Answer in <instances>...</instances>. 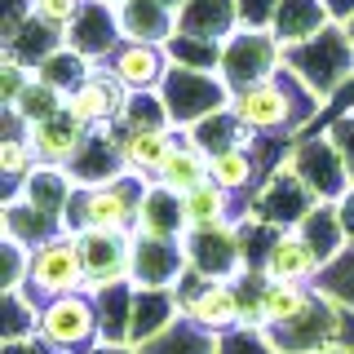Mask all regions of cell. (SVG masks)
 I'll list each match as a JSON object with an SVG mask.
<instances>
[{"label": "cell", "instance_id": "6da1fadb", "mask_svg": "<svg viewBox=\"0 0 354 354\" xmlns=\"http://www.w3.org/2000/svg\"><path fill=\"white\" fill-rule=\"evenodd\" d=\"M235 115L248 124L252 133H270V138H292L301 124H310V115H319V106H324V97L310 88L301 75L292 71V66H279V71L270 75V80L243 88L235 93Z\"/></svg>", "mask_w": 354, "mask_h": 354}, {"label": "cell", "instance_id": "7a4b0ae2", "mask_svg": "<svg viewBox=\"0 0 354 354\" xmlns=\"http://www.w3.org/2000/svg\"><path fill=\"white\" fill-rule=\"evenodd\" d=\"M147 177L120 173L102 186H80L62 217L66 235H84V230H138V208L147 199Z\"/></svg>", "mask_w": 354, "mask_h": 354}, {"label": "cell", "instance_id": "3957f363", "mask_svg": "<svg viewBox=\"0 0 354 354\" xmlns=\"http://www.w3.org/2000/svg\"><path fill=\"white\" fill-rule=\"evenodd\" d=\"M160 97H164V106H169L177 133L195 129L199 120L217 115L221 106L235 102V93L226 88V80H221L217 71H195V66H177V62L169 66V75H164Z\"/></svg>", "mask_w": 354, "mask_h": 354}, {"label": "cell", "instance_id": "277c9868", "mask_svg": "<svg viewBox=\"0 0 354 354\" xmlns=\"http://www.w3.org/2000/svg\"><path fill=\"white\" fill-rule=\"evenodd\" d=\"M283 62L328 102L337 88H346V80H354V40L341 22H332L324 36H315L301 49H292Z\"/></svg>", "mask_w": 354, "mask_h": 354}, {"label": "cell", "instance_id": "5b68a950", "mask_svg": "<svg viewBox=\"0 0 354 354\" xmlns=\"http://www.w3.org/2000/svg\"><path fill=\"white\" fill-rule=\"evenodd\" d=\"M40 341L53 346L58 354H88L102 341V324H97V301L88 292L53 297L40 306Z\"/></svg>", "mask_w": 354, "mask_h": 354}, {"label": "cell", "instance_id": "8992f818", "mask_svg": "<svg viewBox=\"0 0 354 354\" xmlns=\"http://www.w3.org/2000/svg\"><path fill=\"white\" fill-rule=\"evenodd\" d=\"M283 44L274 40V31H252V27H239L235 36L221 44V66L217 75L226 80L230 93H243V88L270 80L274 71L283 66Z\"/></svg>", "mask_w": 354, "mask_h": 354}, {"label": "cell", "instance_id": "52a82bcc", "mask_svg": "<svg viewBox=\"0 0 354 354\" xmlns=\"http://www.w3.org/2000/svg\"><path fill=\"white\" fill-rule=\"evenodd\" d=\"M177 301H182V319H191V324H199L213 337L243 328L239 279H199V274H186L177 283Z\"/></svg>", "mask_w": 354, "mask_h": 354}, {"label": "cell", "instance_id": "ba28073f", "mask_svg": "<svg viewBox=\"0 0 354 354\" xmlns=\"http://www.w3.org/2000/svg\"><path fill=\"white\" fill-rule=\"evenodd\" d=\"M27 292L36 301H53V297H71L84 292V252L75 235H53L49 243L31 248V274H27Z\"/></svg>", "mask_w": 354, "mask_h": 354}, {"label": "cell", "instance_id": "9c48e42d", "mask_svg": "<svg viewBox=\"0 0 354 354\" xmlns=\"http://www.w3.org/2000/svg\"><path fill=\"white\" fill-rule=\"evenodd\" d=\"M182 243H186L191 274H199V279H239V274H248V257H243V239L235 221L195 226L186 230Z\"/></svg>", "mask_w": 354, "mask_h": 354}, {"label": "cell", "instance_id": "30bf717a", "mask_svg": "<svg viewBox=\"0 0 354 354\" xmlns=\"http://www.w3.org/2000/svg\"><path fill=\"white\" fill-rule=\"evenodd\" d=\"M315 204H324V199H315V191H310L301 177L288 169V164H279V169L266 177V186H257V195L248 199V217H257L274 230H297Z\"/></svg>", "mask_w": 354, "mask_h": 354}, {"label": "cell", "instance_id": "8fae6325", "mask_svg": "<svg viewBox=\"0 0 354 354\" xmlns=\"http://www.w3.org/2000/svg\"><path fill=\"white\" fill-rule=\"evenodd\" d=\"M80 252H84V292L97 297L106 288L133 283V235L129 230H84Z\"/></svg>", "mask_w": 354, "mask_h": 354}, {"label": "cell", "instance_id": "7c38bea8", "mask_svg": "<svg viewBox=\"0 0 354 354\" xmlns=\"http://www.w3.org/2000/svg\"><path fill=\"white\" fill-rule=\"evenodd\" d=\"M266 337H270L274 354H324V350L337 346V337H341V306L332 301V297L315 292V301H310L306 315H297L292 324H283V328H270Z\"/></svg>", "mask_w": 354, "mask_h": 354}, {"label": "cell", "instance_id": "4fadbf2b", "mask_svg": "<svg viewBox=\"0 0 354 354\" xmlns=\"http://www.w3.org/2000/svg\"><path fill=\"white\" fill-rule=\"evenodd\" d=\"M283 164L301 177L310 191H315V199H324V204H337V199L354 186L346 160H341V151L332 147L328 133L315 138V142H306V147H297L292 155H283Z\"/></svg>", "mask_w": 354, "mask_h": 354}, {"label": "cell", "instance_id": "5bb4252c", "mask_svg": "<svg viewBox=\"0 0 354 354\" xmlns=\"http://www.w3.org/2000/svg\"><path fill=\"white\" fill-rule=\"evenodd\" d=\"M66 44L75 53H84L93 66L111 62V53L124 44V27H120V5H106V0H84L75 22L66 27Z\"/></svg>", "mask_w": 354, "mask_h": 354}, {"label": "cell", "instance_id": "9a60e30c", "mask_svg": "<svg viewBox=\"0 0 354 354\" xmlns=\"http://www.w3.org/2000/svg\"><path fill=\"white\" fill-rule=\"evenodd\" d=\"M129 102V88L115 80V75L106 71V66H93V75L75 88V93H66V111H71L75 120L97 133V129H115L120 124V111Z\"/></svg>", "mask_w": 354, "mask_h": 354}, {"label": "cell", "instance_id": "2e32d148", "mask_svg": "<svg viewBox=\"0 0 354 354\" xmlns=\"http://www.w3.org/2000/svg\"><path fill=\"white\" fill-rule=\"evenodd\" d=\"M191 274L182 239L133 235V283L138 288H177Z\"/></svg>", "mask_w": 354, "mask_h": 354}, {"label": "cell", "instance_id": "e0dca14e", "mask_svg": "<svg viewBox=\"0 0 354 354\" xmlns=\"http://www.w3.org/2000/svg\"><path fill=\"white\" fill-rule=\"evenodd\" d=\"M102 66L129 88V93H147V88H160V84H164V75H169L173 58H169V49H164V44L124 40L115 53H111V62H102Z\"/></svg>", "mask_w": 354, "mask_h": 354}, {"label": "cell", "instance_id": "ac0fdd59", "mask_svg": "<svg viewBox=\"0 0 354 354\" xmlns=\"http://www.w3.org/2000/svg\"><path fill=\"white\" fill-rule=\"evenodd\" d=\"M261 274L274 283H319V274H324V261L315 257V248L297 235V230H279L270 243V252H266L261 261Z\"/></svg>", "mask_w": 354, "mask_h": 354}, {"label": "cell", "instance_id": "d6986e66", "mask_svg": "<svg viewBox=\"0 0 354 354\" xmlns=\"http://www.w3.org/2000/svg\"><path fill=\"white\" fill-rule=\"evenodd\" d=\"M27 138H31V147H36V160H40V164H58V169H66V164L80 155V147L88 142V129L62 106L58 115H49V120H40V124H31Z\"/></svg>", "mask_w": 354, "mask_h": 354}, {"label": "cell", "instance_id": "ffe728a7", "mask_svg": "<svg viewBox=\"0 0 354 354\" xmlns=\"http://www.w3.org/2000/svg\"><path fill=\"white\" fill-rule=\"evenodd\" d=\"M138 288V283H133ZM182 319V301L177 288H138L133 292V328H129V346H147L160 332H169Z\"/></svg>", "mask_w": 354, "mask_h": 354}, {"label": "cell", "instance_id": "44dd1931", "mask_svg": "<svg viewBox=\"0 0 354 354\" xmlns=\"http://www.w3.org/2000/svg\"><path fill=\"white\" fill-rule=\"evenodd\" d=\"M66 173H71L75 186H102V182H111V177L129 173L124 155H120V142H115V129L88 133V142L80 147V155L66 164Z\"/></svg>", "mask_w": 354, "mask_h": 354}, {"label": "cell", "instance_id": "7402d4cb", "mask_svg": "<svg viewBox=\"0 0 354 354\" xmlns=\"http://www.w3.org/2000/svg\"><path fill=\"white\" fill-rule=\"evenodd\" d=\"M332 27V14L324 0H283L279 14H274V40L283 44V53L301 49V44H310L315 36H324V31Z\"/></svg>", "mask_w": 354, "mask_h": 354}, {"label": "cell", "instance_id": "603a6c76", "mask_svg": "<svg viewBox=\"0 0 354 354\" xmlns=\"http://www.w3.org/2000/svg\"><path fill=\"white\" fill-rule=\"evenodd\" d=\"M239 27H243L239 0H186L182 14H177V31L199 40H217V44H226Z\"/></svg>", "mask_w": 354, "mask_h": 354}, {"label": "cell", "instance_id": "cb8c5ba5", "mask_svg": "<svg viewBox=\"0 0 354 354\" xmlns=\"http://www.w3.org/2000/svg\"><path fill=\"white\" fill-rule=\"evenodd\" d=\"M186 204L182 195L169 191V186L151 182L147 186V199L138 208V230L133 235H160V239H186Z\"/></svg>", "mask_w": 354, "mask_h": 354}, {"label": "cell", "instance_id": "d4e9b609", "mask_svg": "<svg viewBox=\"0 0 354 354\" xmlns=\"http://www.w3.org/2000/svg\"><path fill=\"white\" fill-rule=\"evenodd\" d=\"M75 191L80 186L71 182V173L66 169H58V164H36L31 169V177L18 186V199H27V204H36L40 213H49V217H66V208H71V199H75Z\"/></svg>", "mask_w": 354, "mask_h": 354}, {"label": "cell", "instance_id": "484cf974", "mask_svg": "<svg viewBox=\"0 0 354 354\" xmlns=\"http://www.w3.org/2000/svg\"><path fill=\"white\" fill-rule=\"evenodd\" d=\"M120 27H124V40L169 44L177 36V9H169L164 0H124L120 5Z\"/></svg>", "mask_w": 354, "mask_h": 354}, {"label": "cell", "instance_id": "4316f807", "mask_svg": "<svg viewBox=\"0 0 354 354\" xmlns=\"http://www.w3.org/2000/svg\"><path fill=\"white\" fill-rule=\"evenodd\" d=\"M62 44H66V31L62 27H53V22H44V18L31 14L14 36H5V58H14L22 66H31V71H40V62L53 58Z\"/></svg>", "mask_w": 354, "mask_h": 354}, {"label": "cell", "instance_id": "83f0119b", "mask_svg": "<svg viewBox=\"0 0 354 354\" xmlns=\"http://www.w3.org/2000/svg\"><path fill=\"white\" fill-rule=\"evenodd\" d=\"M182 138V133H129V129H115V142H120V155H124V169L155 182L164 169V160H169L173 142Z\"/></svg>", "mask_w": 354, "mask_h": 354}, {"label": "cell", "instance_id": "f1b7e54d", "mask_svg": "<svg viewBox=\"0 0 354 354\" xmlns=\"http://www.w3.org/2000/svg\"><path fill=\"white\" fill-rule=\"evenodd\" d=\"M208 151H199L191 138H177L173 142V151H169V160H164V169H160V177H155V182L160 186H169V191H177V195H186V191H195V186H204L208 177Z\"/></svg>", "mask_w": 354, "mask_h": 354}, {"label": "cell", "instance_id": "f546056e", "mask_svg": "<svg viewBox=\"0 0 354 354\" xmlns=\"http://www.w3.org/2000/svg\"><path fill=\"white\" fill-rule=\"evenodd\" d=\"M297 235L315 248V257L324 261V270L350 248V235H346V226H341V217H337V204H315L310 217L297 226Z\"/></svg>", "mask_w": 354, "mask_h": 354}, {"label": "cell", "instance_id": "4dcf8cb0", "mask_svg": "<svg viewBox=\"0 0 354 354\" xmlns=\"http://www.w3.org/2000/svg\"><path fill=\"white\" fill-rule=\"evenodd\" d=\"M53 235H62L58 217L40 213L36 204H27V199H18V195L5 199V239L27 243V248H40V243H49Z\"/></svg>", "mask_w": 354, "mask_h": 354}, {"label": "cell", "instance_id": "1f68e13d", "mask_svg": "<svg viewBox=\"0 0 354 354\" xmlns=\"http://www.w3.org/2000/svg\"><path fill=\"white\" fill-rule=\"evenodd\" d=\"M208 173H213V182L217 186H226L230 195H239V199H252L257 195V173H261V164H257V155H252V142L248 147H230V151H217V155H208Z\"/></svg>", "mask_w": 354, "mask_h": 354}, {"label": "cell", "instance_id": "d6a6232c", "mask_svg": "<svg viewBox=\"0 0 354 354\" xmlns=\"http://www.w3.org/2000/svg\"><path fill=\"white\" fill-rule=\"evenodd\" d=\"M186 138H191L199 151L217 155V151H230V147H248L257 133L235 115V106H221L217 115H208V120H199L195 129H186Z\"/></svg>", "mask_w": 354, "mask_h": 354}, {"label": "cell", "instance_id": "836d02e7", "mask_svg": "<svg viewBox=\"0 0 354 354\" xmlns=\"http://www.w3.org/2000/svg\"><path fill=\"white\" fill-rule=\"evenodd\" d=\"M115 129H129V133H177L169 106H164V97H160V88L129 93V102H124V111H120Z\"/></svg>", "mask_w": 354, "mask_h": 354}, {"label": "cell", "instance_id": "e575fe53", "mask_svg": "<svg viewBox=\"0 0 354 354\" xmlns=\"http://www.w3.org/2000/svg\"><path fill=\"white\" fill-rule=\"evenodd\" d=\"M133 283H120V288H106L97 292V324H102V341L111 346H129V328H133Z\"/></svg>", "mask_w": 354, "mask_h": 354}, {"label": "cell", "instance_id": "d590c367", "mask_svg": "<svg viewBox=\"0 0 354 354\" xmlns=\"http://www.w3.org/2000/svg\"><path fill=\"white\" fill-rule=\"evenodd\" d=\"M138 354H217V337L204 332L191 319H177L169 332H160L155 341L138 346Z\"/></svg>", "mask_w": 354, "mask_h": 354}, {"label": "cell", "instance_id": "8d00e7d4", "mask_svg": "<svg viewBox=\"0 0 354 354\" xmlns=\"http://www.w3.org/2000/svg\"><path fill=\"white\" fill-rule=\"evenodd\" d=\"M36 147H31V138H27V129L18 124L14 115H9V133H5V142H0V173L9 177V182H14V191L22 182H27L31 177V169H36ZM9 191V195H14Z\"/></svg>", "mask_w": 354, "mask_h": 354}, {"label": "cell", "instance_id": "74e56055", "mask_svg": "<svg viewBox=\"0 0 354 354\" xmlns=\"http://www.w3.org/2000/svg\"><path fill=\"white\" fill-rule=\"evenodd\" d=\"M36 75H40L44 84H53L58 93H75V88H80L88 75H93V62H88L84 53H75L71 44H62L53 58H44V62H40V71H36Z\"/></svg>", "mask_w": 354, "mask_h": 354}, {"label": "cell", "instance_id": "f35d334b", "mask_svg": "<svg viewBox=\"0 0 354 354\" xmlns=\"http://www.w3.org/2000/svg\"><path fill=\"white\" fill-rule=\"evenodd\" d=\"M62 106H66V93H58L53 84H44L40 75H36V80H31L27 88H22V97H18V102L9 106V115H14L22 129H31V124H40V120L58 115Z\"/></svg>", "mask_w": 354, "mask_h": 354}, {"label": "cell", "instance_id": "ab89813d", "mask_svg": "<svg viewBox=\"0 0 354 354\" xmlns=\"http://www.w3.org/2000/svg\"><path fill=\"white\" fill-rule=\"evenodd\" d=\"M5 341H36L40 337V301L22 288V292H5Z\"/></svg>", "mask_w": 354, "mask_h": 354}, {"label": "cell", "instance_id": "60d3db41", "mask_svg": "<svg viewBox=\"0 0 354 354\" xmlns=\"http://www.w3.org/2000/svg\"><path fill=\"white\" fill-rule=\"evenodd\" d=\"M164 49H169V58L177 66H195V71H217V66H221V44L217 40H199V36L177 31Z\"/></svg>", "mask_w": 354, "mask_h": 354}, {"label": "cell", "instance_id": "b9f144b4", "mask_svg": "<svg viewBox=\"0 0 354 354\" xmlns=\"http://www.w3.org/2000/svg\"><path fill=\"white\" fill-rule=\"evenodd\" d=\"M217 354H274V346L257 328H235V332H221L217 337Z\"/></svg>", "mask_w": 354, "mask_h": 354}, {"label": "cell", "instance_id": "7bdbcfd3", "mask_svg": "<svg viewBox=\"0 0 354 354\" xmlns=\"http://www.w3.org/2000/svg\"><path fill=\"white\" fill-rule=\"evenodd\" d=\"M31 80H36V71H31V66H22V62H14V58L0 62V97H5V111L18 102L22 88H27Z\"/></svg>", "mask_w": 354, "mask_h": 354}, {"label": "cell", "instance_id": "ee69618b", "mask_svg": "<svg viewBox=\"0 0 354 354\" xmlns=\"http://www.w3.org/2000/svg\"><path fill=\"white\" fill-rule=\"evenodd\" d=\"M80 5L84 0H27V14H36L44 22H53V27H71L75 14H80Z\"/></svg>", "mask_w": 354, "mask_h": 354}, {"label": "cell", "instance_id": "f6af8a7d", "mask_svg": "<svg viewBox=\"0 0 354 354\" xmlns=\"http://www.w3.org/2000/svg\"><path fill=\"white\" fill-rule=\"evenodd\" d=\"M283 0H239V22L252 31H270Z\"/></svg>", "mask_w": 354, "mask_h": 354}, {"label": "cell", "instance_id": "bcb514c9", "mask_svg": "<svg viewBox=\"0 0 354 354\" xmlns=\"http://www.w3.org/2000/svg\"><path fill=\"white\" fill-rule=\"evenodd\" d=\"M328 138H332V147L341 151V160H346V169H350V182H354V111L341 115V120H332Z\"/></svg>", "mask_w": 354, "mask_h": 354}, {"label": "cell", "instance_id": "7dc6e473", "mask_svg": "<svg viewBox=\"0 0 354 354\" xmlns=\"http://www.w3.org/2000/svg\"><path fill=\"white\" fill-rule=\"evenodd\" d=\"M337 217H341V226H346V235H350V243H354V186L337 199Z\"/></svg>", "mask_w": 354, "mask_h": 354}, {"label": "cell", "instance_id": "c3c4849f", "mask_svg": "<svg viewBox=\"0 0 354 354\" xmlns=\"http://www.w3.org/2000/svg\"><path fill=\"white\" fill-rule=\"evenodd\" d=\"M5 354H58L53 346H44V341H5Z\"/></svg>", "mask_w": 354, "mask_h": 354}, {"label": "cell", "instance_id": "681fc988", "mask_svg": "<svg viewBox=\"0 0 354 354\" xmlns=\"http://www.w3.org/2000/svg\"><path fill=\"white\" fill-rule=\"evenodd\" d=\"M324 5H328L332 22H341V27H346V22L354 18V0H324Z\"/></svg>", "mask_w": 354, "mask_h": 354}, {"label": "cell", "instance_id": "f907efd6", "mask_svg": "<svg viewBox=\"0 0 354 354\" xmlns=\"http://www.w3.org/2000/svg\"><path fill=\"white\" fill-rule=\"evenodd\" d=\"M88 354H138V346H111V341H97Z\"/></svg>", "mask_w": 354, "mask_h": 354}, {"label": "cell", "instance_id": "816d5d0a", "mask_svg": "<svg viewBox=\"0 0 354 354\" xmlns=\"http://www.w3.org/2000/svg\"><path fill=\"white\" fill-rule=\"evenodd\" d=\"M164 5H169V9H177V14H182V5H186V0H164Z\"/></svg>", "mask_w": 354, "mask_h": 354}, {"label": "cell", "instance_id": "f5cc1de1", "mask_svg": "<svg viewBox=\"0 0 354 354\" xmlns=\"http://www.w3.org/2000/svg\"><path fill=\"white\" fill-rule=\"evenodd\" d=\"M324 354H354V350H341V346H332V350H324Z\"/></svg>", "mask_w": 354, "mask_h": 354}, {"label": "cell", "instance_id": "db71d44e", "mask_svg": "<svg viewBox=\"0 0 354 354\" xmlns=\"http://www.w3.org/2000/svg\"><path fill=\"white\" fill-rule=\"evenodd\" d=\"M106 5H124V0H106Z\"/></svg>", "mask_w": 354, "mask_h": 354}]
</instances>
